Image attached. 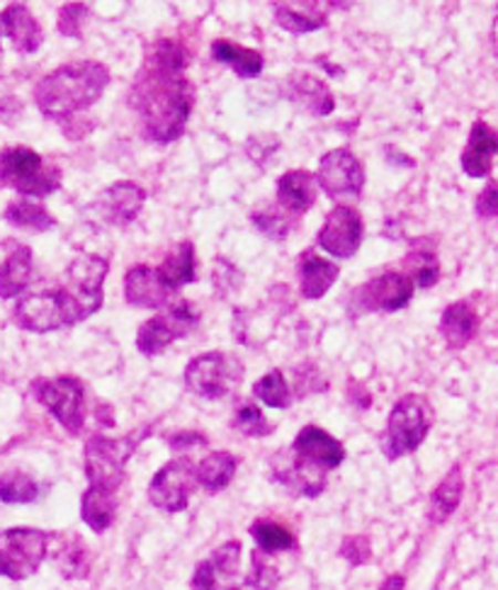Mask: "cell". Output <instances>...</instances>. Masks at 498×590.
Segmentation results:
<instances>
[{
  "mask_svg": "<svg viewBox=\"0 0 498 590\" xmlns=\"http://www.w3.org/2000/svg\"><path fill=\"white\" fill-rule=\"evenodd\" d=\"M129 105L142 120L148 142L170 144L183 136L195 107V85L185 73L144 64L132 85Z\"/></svg>",
  "mask_w": 498,
  "mask_h": 590,
  "instance_id": "obj_1",
  "label": "cell"
},
{
  "mask_svg": "<svg viewBox=\"0 0 498 590\" xmlns=\"http://www.w3.org/2000/svg\"><path fill=\"white\" fill-rule=\"evenodd\" d=\"M110 85V71L100 61H76L66 64L37 83L34 100L44 117L66 124L83 110L95 105Z\"/></svg>",
  "mask_w": 498,
  "mask_h": 590,
  "instance_id": "obj_2",
  "label": "cell"
},
{
  "mask_svg": "<svg viewBox=\"0 0 498 590\" xmlns=\"http://www.w3.org/2000/svg\"><path fill=\"white\" fill-rule=\"evenodd\" d=\"M154 433V425L146 423L142 428L127 433L120 441L105 435H93L85 443V476H89L91 486L107 488V491H117L124 482V472H127V462L148 435Z\"/></svg>",
  "mask_w": 498,
  "mask_h": 590,
  "instance_id": "obj_3",
  "label": "cell"
},
{
  "mask_svg": "<svg viewBox=\"0 0 498 590\" xmlns=\"http://www.w3.org/2000/svg\"><path fill=\"white\" fill-rule=\"evenodd\" d=\"M435 423L430 398L423 394H406L394 404L387 431L382 435V452L390 462L411 455L426 441Z\"/></svg>",
  "mask_w": 498,
  "mask_h": 590,
  "instance_id": "obj_4",
  "label": "cell"
},
{
  "mask_svg": "<svg viewBox=\"0 0 498 590\" xmlns=\"http://www.w3.org/2000/svg\"><path fill=\"white\" fill-rule=\"evenodd\" d=\"M12 319L24 331L52 333L64 329V325H76L89 317H85L76 297L66 287H54V290H44L20 299Z\"/></svg>",
  "mask_w": 498,
  "mask_h": 590,
  "instance_id": "obj_5",
  "label": "cell"
},
{
  "mask_svg": "<svg viewBox=\"0 0 498 590\" xmlns=\"http://www.w3.org/2000/svg\"><path fill=\"white\" fill-rule=\"evenodd\" d=\"M0 185L28 197H49L61 187V170L28 146L0 151Z\"/></svg>",
  "mask_w": 498,
  "mask_h": 590,
  "instance_id": "obj_6",
  "label": "cell"
},
{
  "mask_svg": "<svg viewBox=\"0 0 498 590\" xmlns=\"http://www.w3.org/2000/svg\"><path fill=\"white\" fill-rule=\"evenodd\" d=\"M49 549V535L34 527H12L0 532V576L24 581L40 571Z\"/></svg>",
  "mask_w": 498,
  "mask_h": 590,
  "instance_id": "obj_7",
  "label": "cell"
},
{
  "mask_svg": "<svg viewBox=\"0 0 498 590\" xmlns=\"http://www.w3.org/2000/svg\"><path fill=\"white\" fill-rule=\"evenodd\" d=\"M243 380V365L239 358L227 353H205L188 362L185 384L199 398L219 401L229 396Z\"/></svg>",
  "mask_w": 498,
  "mask_h": 590,
  "instance_id": "obj_8",
  "label": "cell"
},
{
  "mask_svg": "<svg viewBox=\"0 0 498 590\" xmlns=\"http://www.w3.org/2000/svg\"><path fill=\"white\" fill-rule=\"evenodd\" d=\"M32 394L37 401L64 425L69 435H81L85 425V389L76 376H56V380H34Z\"/></svg>",
  "mask_w": 498,
  "mask_h": 590,
  "instance_id": "obj_9",
  "label": "cell"
},
{
  "mask_svg": "<svg viewBox=\"0 0 498 590\" xmlns=\"http://www.w3.org/2000/svg\"><path fill=\"white\" fill-rule=\"evenodd\" d=\"M197 323L199 313L195 304L185 299L176 301V304L170 301L164 313L142 323L139 333H136V348H139V353L146 358L160 355L173 341H180V338L190 335L197 329Z\"/></svg>",
  "mask_w": 498,
  "mask_h": 590,
  "instance_id": "obj_10",
  "label": "cell"
},
{
  "mask_svg": "<svg viewBox=\"0 0 498 590\" xmlns=\"http://www.w3.org/2000/svg\"><path fill=\"white\" fill-rule=\"evenodd\" d=\"M411 297H414V282L406 272H384L357 287L351 294V311L355 317L370 311L392 313L404 309Z\"/></svg>",
  "mask_w": 498,
  "mask_h": 590,
  "instance_id": "obj_11",
  "label": "cell"
},
{
  "mask_svg": "<svg viewBox=\"0 0 498 590\" xmlns=\"http://www.w3.org/2000/svg\"><path fill=\"white\" fill-rule=\"evenodd\" d=\"M197 484V464L190 459L168 462L148 484V500L164 513H180L188 508Z\"/></svg>",
  "mask_w": 498,
  "mask_h": 590,
  "instance_id": "obj_12",
  "label": "cell"
},
{
  "mask_svg": "<svg viewBox=\"0 0 498 590\" xmlns=\"http://www.w3.org/2000/svg\"><path fill=\"white\" fill-rule=\"evenodd\" d=\"M317 180L321 185V190L331 199L360 197L365 187L363 163H360L347 148L329 151L319 163Z\"/></svg>",
  "mask_w": 498,
  "mask_h": 590,
  "instance_id": "obj_13",
  "label": "cell"
},
{
  "mask_svg": "<svg viewBox=\"0 0 498 590\" xmlns=\"http://www.w3.org/2000/svg\"><path fill=\"white\" fill-rule=\"evenodd\" d=\"M110 272V262L100 256L79 253L66 270V290L76 297L85 317H93L103 307V284Z\"/></svg>",
  "mask_w": 498,
  "mask_h": 590,
  "instance_id": "obj_14",
  "label": "cell"
},
{
  "mask_svg": "<svg viewBox=\"0 0 498 590\" xmlns=\"http://www.w3.org/2000/svg\"><path fill=\"white\" fill-rule=\"evenodd\" d=\"M241 545L236 539L211 551L193 576V590H241Z\"/></svg>",
  "mask_w": 498,
  "mask_h": 590,
  "instance_id": "obj_15",
  "label": "cell"
},
{
  "mask_svg": "<svg viewBox=\"0 0 498 590\" xmlns=\"http://www.w3.org/2000/svg\"><path fill=\"white\" fill-rule=\"evenodd\" d=\"M363 217L355 207L339 205L323 221V229L319 231V246L331 253L333 258H353L363 244Z\"/></svg>",
  "mask_w": 498,
  "mask_h": 590,
  "instance_id": "obj_16",
  "label": "cell"
},
{
  "mask_svg": "<svg viewBox=\"0 0 498 590\" xmlns=\"http://www.w3.org/2000/svg\"><path fill=\"white\" fill-rule=\"evenodd\" d=\"M292 455L321 472L339 469L345 459V447L319 425H304L292 443Z\"/></svg>",
  "mask_w": 498,
  "mask_h": 590,
  "instance_id": "obj_17",
  "label": "cell"
},
{
  "mask_svg": "<svg viewBox=\"0 0 498 590\" xmlns=\"http://www.w3.org/2000/svg\"><path fill=\"white\" fill-rule=\"evenodd\" d=\"M176 290L164 280L160 270L148 266H134L124 275V299L139 309H164L170 304Z\"/></svg>",
  "mask_w": 498,
  "mask_h": 590,
  "instance_id": "obj_18",
  "label": "cell"
},
{
  "mask_svg": "<svg viewBox=\"0 0 498 590\" xmlns=\"http://www.w3.org/2000/svg\"><path fill=\"white\" fill-rule=\"evenodd\" d=\"M144 203H146L144 187L129 180H120L115 185H110L105 195L100 197V215L105 217L107 224L127 226L139 217Z\"/></svg>",
  "mask_w": 498,
  "mask_h": 590,
  "instance_id": "obj_19",
  "label": "cell"
},
{
  "mask_svg": "<svg viewBox=\"0 0 498 590\" xmlns=\"http://www.w3.org/2000/svg\"><path fill=\"white\" fill-rule=\"evenodd\" d=\"M319 193V180L317 175H311L309 170H290L284 173L278 180V207H282L288 215L299 219L314 207Z\"/></svg>",
  "mask_w": 498,
  "mask_h": 590,
  "instance_id": "obj_20",
  "label": "cell"
},
{
  "mask_svg": "<svg viewBox=\"0 0 498 590\" xmlns=\"http://www.w3.org/2000/svg\"><path fill=\"white\" fill-rule=\"evenodd\" d=\"M494 156H498V132L487 122H475L463 151V170L469 178H489Z\"/></svg>",
  "mask_w": 498,
  "mask_h": 590,
  "instance_id": "obj_21",
  "label": "cell"
},
{
  "mask_svg": "<svg viewBox=\"0 0 498 590\" xmlns=\"http://www.w3.org/2000/svg\"><path fill=\"white\" fill-rule=\"evenodd\" d=\"M0 28H3L12 46H15L20 54H34L44 42L40 22L34 20L30 8L22 3H12L0 12Z\"/></svg>",
  "mask_w": 498,
  "mask_h": 590,
  "instance_id": "obj_22",
  "label": "cell"
},
{
  "mask_svg": "<svg viewBox=\"0 0 498 590\" xmlns=\"http://www.w3.org/2000/svg\"><path fill=\"white\" fill-rule=\"evenodd\" d=\"M272 476H276V482L282 484L294 496L317 498L323 494V488H326V472L311 467V464L302 462L294 455L288 464H276Z\"/></svg>",
  "mask_w": 498,
  "mask_h": 590,
  "instance_id": "obj_23",
  "label": "cell"
},
{
  "mask_svg": "<svg viewBox=\"0 0 498 590\" xmlns=\"http://www.w3.org/2000/svg\"><path fill=\"white\" fill-rule=\"evenodd\" d=\"M299 287H302V297L304 299H321L326 294L333 282L339 280V266L335 262L317 256L314 250H307L299 258Z\"/></svg>",
  "mask_w": 498,
  "mask_h": 590,
  "instance_id": "obj_24",
  "label": "cell"
},
{
  "mask_svg": "<svg viewBox=\"0 0 498 590\" xmlns=\"http://www.w3.org/2000/svg\"><path fill=\"white\" fill-rule=\"evenodd\" d=\"M479 331V317L469 301H455L440 317V333L445 343L453 350H459L471 343V338Z\"/></svg>",
  "mask_w": 498,
  "mask_h": 590,
  "instance_id": "obj_25",
  "label": "cell"
},
{
  "mask_svg": "<svg viewBox=\"0 0 498 590\" xmlns=\"http://www.w3.org/2000/svg\"><path fill=\"white\" fill-rule=\"evenodd\" d=\"M32 278V250L12 244L8 258L0 262V299H12L28 290Z\"/></svg>",
  "mask_w": 498,
  "mask_h": 590,
  "instance_id": "obj_26",
  "label": "cell"
},
{
  "mask_svg": "<svg viewBox=\"0 0 498 590\" xmlns=\"http://www.w3.org/2000/svg\"><path fill=\"white\" fill-rule=\"evenodd\" d=\"M276 20L282 30L292 34H309L329 24L326 12H321V3H272Z\"/></svg>",
  "mask_w": 498,
  "mask_h": 590,
  "instance_id": "obj_27",
  "label": "cell"
},
{
  "mask_svg": "<svg viewBox=\"0 0 498 590\" xmlns=\"http://www.w3.org/2000/svg\"><path fill=\"white\" fill-rule=\"evenodd\" d=\"M465 494V474L459 464L450 469V474L445 476L440 486L435 488L430 496V508H428V518L433 525H443L447 518L453 516L457 510L459 500H463Z\"/></svg>",
  "mask_w": 498,
  "mask_h": 590,
  "instance_id": "obj_28",
  "label": "cell"
},
{
  "mask_svg": "<svg viewBox=\"0 0 498 590\" xmlns=\"http://www.w3.org/2000/svg\"><path fill=\"white\" fill-rule=\"evenodd\" d=\"M115 516H117V491L91 486L89 491L83 494L81 518L93 532H105L107 527L115 522Z\"/></svg>",
  "mask_w": 498,
  "mask_h": 590,
  "instance_id": "obj_29",
  "label": "cell"
},
{
  "mask_svg": "<svg viewBox=\"0 0 498 590\" xmlns=\"http://www.w3.org/2000/svg\"><path fill=\"white\" fill-rule=\"evenodd\" d=\"M211 56L221 61V64L231 66L239 79H258L266 66L263 54L256 52V49H246L227 40H217L211 44Z\"/></svg>",
  "mask_w": 498,
  "mask_h": 590,
  "instance_id": "obj_30",
  "label": "cell"
},
{
  "mask_svg": "<svg viewBox=\"0 0 498 590\" xmlns=\"http://www.w3.org/2000/svg\"><path fill=\"white\" fill-rule=\"evenodd\" d=\"M290 100H294L297 105H302L309 110L311 115H331L335 110V100L331 91L323 85L314 75H297V79L290 83Z\"/></svg>",
  "mask_w": 498,
  "mask_h": 590,
  "instance_id": "obj_31",
  "label": "cell"
},
{
  "mask_svg": "<svg viewBox=\"0 0 498 590\" xmlns=\"http://www.w3.org/2000/svg\"><path fill=\"white\" fill-rule=\"evenodd\" d=\"M236 457L229 452H211L209 457L197 464V482L209 494H217L227 488L236 474Z\"/></svg>",
  "mask_w": 498,
  "mask_h": 590,
  "instance_id": "obj_32",
  "label": "cell"
},
{
  "mask_svg": "<svg viewBox=\"0 0 498 590\" xmlns=\"http://www.w3.org/2000/svg\"><path fill=\"white\" fill-rule=\"evenodd\" d=\"M54 561L59 563L61 573H64L66 579H71V581L85 579L93 567L91 551H89V547L83 545V537H79V535H71L69 539H61L56 555H54Z\"/></svg>",
  "mask_w": 498,
  "mask_h": 590,
  "instance_id": "obj_33",
  "label": "cell"
},
{
  "mask_svg": "<svg viewBox=\"0 0 498 590\" xmlns=\"http://www.w3.org/2000/svg\"><path fill=\"white\" fill-rule=\"evenodd\" d=\"M195 266H197L195 246L190 241H183L170 250L168 258L164 260V266H160L158 270H160V275H164V280L173 287V290H180V287L197 280Z\"/></svg>",
  "mask_w": 498,
  "mask_h": 590,
  "instance_id": "obj_34",
  "label": "cell"
},
{
  "mask_svg": "<svg viewBox=\"0 0 498 590\" xmlns=\"http://www.w3.org/2000/svg\"><path fill=\"white\" fill-rule=\"evenodd\" d=\"M6 221L18 226V229H30V231H49L56 226V219L49 215L46 207L30 203V199L10 203L6 209Z\"/></svg>",
  "mask_w": 498,
  "mask_h": 590,
  "instance_id": "obj_35",
  "label": "cell"
},
{
  "mask_svg": "<svg viewBox=\"0 0 498 590\" xmlns=\"http://www.w3.org/2000/svg\"><path fill=\"white\" fill-rule=\"evenodd\" d=\"M251 221H253V226L260 234L272 238V241H284V238L292 234L294 224H297V219L292 215H288V211H284L282 207H278V205L256 209L253 215H251Z\"/></svg>",
  "mask_w": 498,
  "mask_h": 590,
  "instance_id": "obj_36",
  "label": "cell"
},
{
  "mask_svg": "<svg viewBox=\"0 0 498 590\" xmlns=\"http://www.w3.org/2000/svg\"><path fill=\"white\" fill-rule=\"evenodd\" d=\"M251 535L258 542V549L266 551V555H276V551H288L294 547L292 530L276 520H256L251 525Z\"/></svg>",
  "mask_w": 498,
  "mask_h": 590,
  "instance_id": "obj_37",
  "label": "cell"
},
{
  "mask_svg": "<svg viewBox=\"0 0 498 590\" xmlns=\"http://www.w3.org/2000/svg\"><path fill=\"white\" fill-rule=\"evenodd\" d=\"M40 496V486L22 472L0 474V500L3 504H32Z\"/></svg>",
  "mask_w": 498,
  "mask_h": 590,
  "instance_id": "obj_38",
  "label": "cell"
},
{
  "mask_svg": "<svg viewBox=\"0 0 498 590\" xmlns=\"http://www.w3.org/2000/svg\"><path fill=\"white\" fill-rule=\"evenodd\" d=\"M253 396L263 401L270 408H288L290 406V384L280 370H270L266 376L253 384Z\"/></svg>",
  "mask_w": 498,
  "mask_h": 590,
  "instance_id": "obj_39",
  "label": "cell"
},
{
  "mask_svg": "<svg viewBox=\"0 0 498 590\" xmlns=\"http://www.w3.org/2000/svg\"><path fill=\"white\" fill-rule=\"evenodd\" d=\"M231 425L246 437H266L276 431V425L268 423L263 411H260L253 401H241V404L236 406Z\"/></svg>",
  "mask_w": 498,
  "mask_h": 590,
  "instance_id": "obj_40",
  "label": "cell"
},
{
  "mask_svg": "<svg viewBox=\"0 0 498 590\" xmlns=\"http://www.w3.org/2000/svg\"><path fill=\"white\" fill-rule=\"evenodd\" d=\"M404 266L408 268L411 282H416L418 287H423V290H428V287L440 280V262L435 258L433 250L416 248L414 253H408Z\"/></svg>",
  "mask_w": 498,
  "mask_h": 590,
  "instance_id": "obj_41",
  "label": "cell"
},
{
  "mask_svg": "<svg viewBox=\"0 0 498 590\" xmlns=\"http://www.w3.org/2000/svg\"><path fill=\"white\" fill-rule=\"evenodd\" d=\"M246 583L253 590H276L280 583V571L272 567L270 559H266V551H253L251 571H248Z\"/></svg>",
  "mask_w": 498,
  "mask_h": 590,
  "instance_id": "obj_42",
  "label": "cell"
},
{
  "mask_svg": "<svg viewBox=\"0 0 498 590\" xmlns=\"http://www.w3.org/2000/svg\"><path fill=\"white\" fill-rule=\"evenodd\" d=\"M341 557L353 563V567H363L372 559V547H370V539L363 535H355V537H345L343 545H341Z\"/></svg>",
  "mask_w": 498,
  "mask_h": 590,
  "instance_id": "obj_43",
  "label": "cell"
},
{
  "mask_svg": "<svg viewBox=\"0 0 498 590\" xmlns=\"http://www.w3.org/2000/svg\"><path fill=\"white\" fill-rule=\"evenodd\" d=\"M89 15L85 3H66L59 12V30L66 37H81V22Z\"/></svg>",
  "mask_w": 498,
  "mask_h": 590,
  "instance_id": "obj_44",
  "label": "cell"
},
{
  "mask_svg": "<svg viewBox=\"0 0 498 590\" xmlns=\"http://www.w3.org/2000/svg\"><path fill=\"white\" fill-rule=\"evenodd\" d=\"M477 215L481 219H496L498 217V183L491 180L477 197Z\"/></svg>",
  "mask_w": 498,
  "mask_h": 590,
  "instance_id": "obj_45",
  "label": "cell"
},
{
  "mask_svg": "<svg viewBox=\"0 0 498 590\" xmlns=\"http://www.w3.org/2000/svg\"><path fill=\"white\" fill-rule=\"evenodd\" d=\"M168 445H170L173 449H188V447L207 445V437H205V435H199V433H190V431H185V433H176V435H170V437H168Z\"/></svg>",
  "mask_w": 498,
  "mask_h": 590,
  "instance_id": "obj_46",
  "label": "cell"
},
{
  "mask_svg": "<svg viewBox=\"0 0 498 590\" xmlns=\"http://www.w3.org/2000/svg\"><path fill=\"white\" fill-rule=\"evenodd\" d=\"M95 416L103 421V425H107V428H112V425H115V413H112V408L107 404H100L97 411H95Z\"/></svg>",
  "mask_w": 498,
  "mask_h": 590,
  "instance_id": "obj_47",
  "label": "cell"
},
{
  "mask_svg": "<svg viewBox=\"0 0 498 590\" xmlns=\"http://www.w3.org/2000/svg\"><path fill=\"white\" fill-rule=\"evenodd\" d=\"M404 588H406V579H404V576H402V573H394V576H390L387 581L382 583L380 590H404Z\"/></svg>",
  "mask_w": 498,
  "mask_h": 590,
  "instance_id": "obj_48",
  "label": "cell"
},
{
  "mask_svg": "<svg viewBox=\"0 0 498 590\" xmlns=\"http://www.w3.org/2000/svg\"><path fill=\"white\" fill-rule=\"evenodd\" d=\"M387 161L390 163H402V166H414V158L398 154V148H394V146L387 148Z\"/></svg>",
  "mask_w": 498,
  "mask_h": 590,
  "instance_id": "obj_49",
  "label": "cell"
},
{
  "mask_svg": "<svg viewBox=\"0 0 498 590\" xmlns=\"http://www.w3.org/2000/svg\"><path fill=\"white\" fill-rule=\"evenodd\" d=\"M351 398H355V404H357L360 408H370V406H372V404H370L372 398H370V394L365 392L363 386H360V392H357V394H355V392H351Z\"/></svg>",
  "mask_w": 498,
  "mask_h": 590,
  "instance_id": "obj_50",
  "label": "cell"
}]
</instances>
